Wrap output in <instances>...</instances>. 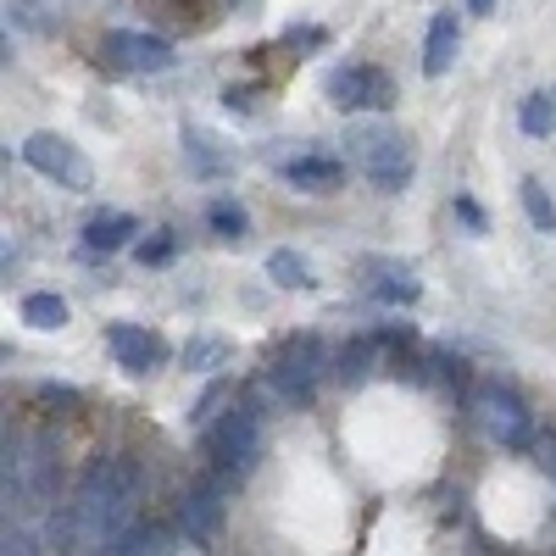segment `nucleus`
<instances>
[{
	"label": "nucleus",
	"mask_w": 556,
	"mask_h": 556,
	"mask_svg": "<svg viewBox=\"0 0 556 556\" xmlns=\"http://www.w3.org/2000/svg\"><path fill=\"white\" fill-rule=\"evenodd\" d=\"M139 518V468L128 456H101L89 462V473L78 479L67 518H62V540L73 551H112V540Z\"/></svg>",
	"instance_id": "nucleus-1"
},
{
	"label": "nucleus",
	"mask_w": 556,
	"mask_h": 556,
	"mask_svg": "<svg viewBox=\"0 0 556 556\" xmlns=\"http://www.w3.org/2000/svg\"><path fill=\"white\" fill-rule=\"evenodd\" d=\"M345 162L362 173V178H374L379 190H406L412 184V146H406V134L384 117H367V123H351L345 128Z\"/></svg>",
	"instance_id": "nucleus-2"
},
{
	"label": "nucleus",
	"mask_w": 556,
	"mask_h": 556,
	"mask_svg": "<svg viewBox=\"0 0 556 556\" xmlns=\"http://www.w3.org/2000/svg\"><path fill=\"white\" fill-rule=\"evenodd\" d=\"M473 424L501 451H529L534 445V412L523 406V395L513 384H501V379L473 384Z\"/></svg>",
	"instance_id": "nucleus-3"
},
{
	"label": "nucleus",
	"mask_w": 556,
	"mask_h": 556,
	"mask_svg": "<svg viewBox=\"0 0 556 556\" xmlns=\"http://www.w3.org/2000/svg\"><path fill=\"white\" fill-rule=\"evenodd\" d=\"M317 379H323V340L317 334H295L267 367V390L285 406H312Z\"/></svg>",
	"instance_id": "nucleus-4"
},
{
	"label": "nucleus",
	"mask_w": 556,
	"mask_h": 556,
	"mask_svg": "<svg viewBox=\"0 0 556 556\" xmlns=\"http://www.w3.org/2000/svg\"><path fill=\"white\" fill-rule=\"evenodd\" d=\"M206 456L223 473H251L262 456V417L251 406H228L217 424H206Z\"/></svg>",
	"instance_id": "nucleus-5"
},
{
	"label": "nucleus",
	"mask_w": 556,
	"mask_h": 556,
	"mask_svg": "<svg viewBox=\"0 0 556 556\" xmlns=\"http://www.w3.org/2000/svg\"><path fill=\"white\" fill-rule=\"evenodd\" d=\"M23 162L45 178H56V190H89L96 184V167H89V156L73 146L67 134H51V128H39L23 139Z\"/></svg>",
	"instance_id": "nucleus-6"
},
{
	"label": "nucleus",
	"mask_w": 556,
	"mask_h": 556,
	"mask_svg": "<svg viewBox=\"0 0 556 556\" xmlns=\"http://www.w3.org/2000/svg\"><path fill=\"white\" fill-rule=\"evenodd\" d=\"M101 62L117 73H167L173 67V45L156 34H134V28H112L101 39Z\"/></svg>",
	"instance_id": "nucleus-7"
},
{
	"label": "nucleus",
	"mask_w": 556,
	"mask_h": 556,
	"mask_svg": "<svg viewBox=\"0 0 556 556\" xmlns=\"http://www.w3.org/2000/svg\"><path fill=\"white\" fill-rule=\"evenodd\" d=\"M329 101L340 112H362V106H390L395 89L379 67H334L329 73Z\"/></svg>",
	"instance_id": "nucleus-8"
},
{
	"label": "nucleus",
	"mask_w": 556,
	"mask_h": 556,
	"mask_svg": "<svg viewBox=\"0 0 556 556\" xmlns=\"http://www.w3.org/2000/svg\"><path fill=\"white\" fill-rule=\"evenodd\" d=\"M106 345H112V356H117V367L123 374H151V367H162L167 362V345H162V334H151V329H139V323H112L106 329Z\"/></svg>",
	"instance_id": "nucleus-9"
},
{
	"label": "nucleus",
	"mask_w": 556,
	"mask_h": 556,
	"mask_svg": "<svg viewBox=\"0 0 556 556\" xmlns=\"http://www.w3.org/2000/svg\"><path fill=\"white\" fill-rule=\"evenodd\" d=\"M223 518H228V501H223L217 484H195L190 495L178 501V523H184V534H190L195 545L217 540L223 534Z\"/></svg>",
	"instance_id": "nucleus-10"
},
{
	"label": "nucleus",
	"mask_w": 556,
	"mask_h": 556,
	"mask_svg": "<svg viewBox=\"0 0 556 556\" xmlns=\"http://www.w3.org/2000/svg\"><path fill=\"white\" fill-rule=\"evenodd\" d=\"M362 285L374 290L379 301H390V306H417V295H424L417 273L401 267V262H390V256H367L362 262Z\"/></svg>",
	"instance_id": "nucleus-11"
},
{
	"label": "nucleus",
	"mask_w": 556,
	"mask_h": 556,
	"mask_svg": "<svg viewBox=\"0 0 556 556\" xmlns=\"http://www.w3.org/2000/svg\"><path fill=\"white\" fill-rule=\"evenodd\" d=\"M285 178L295 184L301 195H334L345 184V162L329 156V151H306V156H290L285 162Z\"/></svg>",
	"instance_id": "nucleus-12"
},
{
	"label": "nucleus",
	"mask_w": 556,
	"mask_h": 556,
	"mask_svg": "<svg viewBox=\"0 0 556 556\" xmlns=\"http://www.w3.org/2000/svg\"><path fill=\"white\" fill-rule=\"evenodd\" d=\"M134 235H139V217H134V212H96V217L84 223V251H89V256H112V251H123Z\"/></svg>",
	"instance_id": "nucleus-13"
},
{
	"label": "nucleus",
	"mask_w": 556,
	"mask_h": 556,
	"mask_svg": "<svg viewBox=\"0 0 556 556\" xmlns=\"http://www.w3.org/2000/svg\"><path fill=\"white\" fill-rule=\"evenodd\" d=\"M456 51H462V28H456V12H440L429 23V39H424V73L429 78H445L456 67Z\"/></svg>",
	"instance_id": "nucleus-14"
},
{
	"label": "nucleus",
	"mask_w": 556,
	"mask_h": 556,
	"mask_svg": "<svg viewBox=\"0 0 556 556\" xmlns=\"http://www.w3.org/2000/svg\"><path fill=\"white\" fill-rule=\"evenodd\" d=\"M184 156H190V167L201 178H223V173H235V151L223 146V139H212L206 128H184Z\"/></svg>",
	"instance_id": "nucleus-15"
},
{
	"label": "nucleus",
	"mask_w": 556,
	"mask_h": 556,
	"mask_svg": "<svg viewBox=\"0 0 556 556\" xmlns=\"http://www.w3.org/2000/svg\"><path fill=\"white\" fill-rule=\"evenodd\" d=\"M23 323L39 334H56V329H67V301L56 290H34V295H23Z\"/></svg>",
	"instance_id": "nucleus-16"
},
{
	"label": "nucleus",
	"mask_w": 556,
	"mask_h": 556,
	"mask_svg": "<svg viewBox=\"0 0 556 556\" xmlns=\"http://www.w3.org/2000/svg\"><path fill=\"white\" fill-rule=\"evenodd\" d=\"M267 278H273L278 290H312V285H317L312 267H306V256L290 251V245H278V251L267 256Z\"/></svg>",
	"instance_id": "nucleus-17"
},
{
	"label": "nucleus",
	"mask_w": 556,
	"mask_h": 556,
	"mask_svg": "<svg viewBox=\"0 0 556 556\" xmlns=\"http://www.w3.org/2000/svg\"><path fill=\"white\" fill-rule=\"evenodd\" d=\"M228 356H235V345L217 340V334H195L184 345V367H190V374H217V367H228Z\"/></svg>",
	"instance_id": "nucleus-18"
},
{
	"label": "nucleus",
	"mask_w": 556,
	"mask_h": 556,
	"mask_svg": "<svg viewBox=\"0 0 556 556\" xmlns=\"http://www.w3.org/2000/svg\"><path fill=\"white\" fill-rule=\"evenodd\" d=\"M518 128H523L529 139H545V134L556 128V96H545V89L523 96V101H518Z\"/></svg>",
	"instance_id": "nucleus-19"
},
{
	"label": "nucleus",
	"mask_w": 556,
	"mask_h": 556,
	"mask_svg": "<svg viewBox=\"0 0 556 556\" xmlns=\"http://www.w3.org/2000/svg\"><path fill=\"white\" fill-rule=\"evenodd\" d=\"M518 195H523V212H529V223L540 228V235H556V201H551L545 184L540 178H523Z\"/></svg>",
	"instance_id": "nucleus-20"
},
{
	"label": "nucleus",
	"mask_w": 556,
	"mask_h": 556,
	"mask_svg": "<svg viewBox=\"0 0 556 556\" xmlns=\"http://www.w3.org/2000/svg\"><path fill=\"white\" fill-rule=\"evenodd\" d=\"M206 223H212V235H217V240H245V228H251L245 206H240V201H228V195L206 206Z\"/></svg>",
	"instance_id": "nucleus-21"
},
{
	"label": "nucleus",
	"mask_w": 556,
	"mask_h": 556,
	"mask_svg": "<svg viewBox=\"0 0 556 556\" xmlns=\"http://www.w3.org/2000/svg\"><path fill=\"white\" fill-rule=\"evenodd\" d=\"M374 362H379V345H374V340H351V345L340 351V367H334V374H340L345 384H362Z\"/></svg>",
	"instance_id": "nucleus-22"
},
{
	"label": "nucleus",
	"mask_w": 556,
	"mask_h": 556,
	"mask_svg": "<svg viewBox=\"0 0 556 556\" xmlns=\"http://www.w3.org/2000/svg\"><path fill=\"white\" fill-rule=\"evenodd\" d=\"M112 551H117V556H134V551H167V534L134 518V523H128V529H123V534L112 540Z\"/></svg>",
	"instance_id": "nucleus-23"
},
{
	"label": "nucleus",
	"mask_w": 556,
	"mask_h": 556,
	"mask_svg": "<svg viewBox=\"0 0 556 556\" xmlns=\"http://www.w3.org/2000/svg\"><path fill=\"white\" fill-rule=\"evenodd\" d=\"M173 251H178V235L173 228H162V235H151V240H139V262H173Z\"/></svg>",
	"instance_id": "nucleus-24"
},
{
	"label": "nucleus",
	"mask_w": 556,
	"mask_h": 556,
	"mask_svg": "<svg viewBox=\"0 0 556 556\" xmlns=\"http://www.w3.org/2000/svg\"><path fill=\"white\" fill-rule=\"evenodd\" d=\"M7 12L17 17V23H28V28H51L56 17L45 12V0H7Z\"/></svg>",
	"instance_id": "nucleus-25"
},
{
	"label": "nucleus",
	"mask_w": 556,
	"mask_h": 556,
	"mask_svg": "<svg viewBox=\"0 0 556 556\" xmlns=\"http://www.w3.org/2000/svg\"><path fill=\"white\" fill-rule=\"evenodd\" d=\"M223 401H228V384H212V390L201 395V406H195L190 417H195V424L206 429V424H217V406H223Z\"/></svg>",
	"instance_id": "nucleus-26"
},
{
	"label": "nucleus",
	"mask_w": 556,
	"mask_h": 556,
	"mask_svg": "<svg viewBox=\"0 0 556 556\" xmlns=\"http://www.w3.org/2000/svg\"><path fill=\"white\" fill-rule=\"evenodd\" d=\"M534 462L556 479V429H545V434H534Z\"/></svg>",
	"instance_id": "nucleus-27"
},
{
	"label": "nucleus",
	"mask_w": 556,
	"mask_h": 556,
	"mask_svg": "<svg viewBox=\"0 0 556 556\" xmlns=\"http://www.w3.org/2000/svg\"><path fill=\"white\" fill-rule=\"evenodd\" d=\"M39 401H51V406H78V390H67V384H39Z\"/></svg>",
	"instance_id": "nucleus-28"
},
{
	"label": "nucleus",
	"mask_w": 556,
	"mask_h": 556,
	"mask_svg": "<svg viewBox=\"0 0 556 556\" xmlns=\"http://www.w3.org/2000/svg\"><path fill=\"white\" fill-rule=\"evenodd\" d=\"M456 217H462V223H468V228H473V235H484V212H479V206H473L468 195H456Z\"/></svg>",
	"instance_id": "nucleus-29"
},
{
	"label": "nucleus",
	"mask_w": 556,
	"mask_h": 556,
	"mask_svg": "<svg viewBox=\"0 0 556 556\" xmlns=\"http://www.w3.org/2000/svg\"><path fill=\"white\" fill-rule=\"evenodd\" d=\"M468 12H479V17H490V12H495V0H468Z\"/></svg>",
	"instance_id": "nucleus-30"
}]
</instances>
